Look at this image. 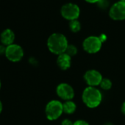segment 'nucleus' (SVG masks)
I'll use <instances>...</instances> for the list:
<instances>
[{
	"label": "nucleus",
	"instance_id": "f257e3e1",
	"mask_svg": "<svg viewBox=\"0 0 125 125\" xmlns=\"http://www.w3.org/2000/svg\"><path fill=\"white\" fill-rule=\"evenodd\" d=\"M68 40L66 37L61 33H53L47 40V46L49 50L55 54L65 53L68 46Z\"/></svg>",
	"mask_w": 125,
	"mask_h": 125
},
{
	"label": "nucleus",
	"instance_id": "f03ea898",
	"mask_svg": "<svg viewBox=\"0 0 125 125\" xmlns=\"http://www.w3.org/2000/svg\"><path fill=\"white\" fill-rule=\"evenodd\" d=\"M83 101L89 108H95L98 107L102 100L101 91L95 87H87L82 95Z\"/></svg>",
	"mask_w": 125,
	"mask_h": 125
},
{
	"label": "nucleus",
	"instance_id": "7ed1b4c3",
	"mask_svg": "<svg viewBox=\"0 0 125 125\" xmlns=\"http://www.w3.org/2000/svg\"><path fill=\"white\" fill-rule=\"evenodd\" d=\"M63 113L62 103L58 100H52L47 103L45 108V114L48 120H57Z\"/></svg>",
	"mask_w": 125,
	"mask_h": 125
},
{
	"label": "nucleus",
	"instance_id": "20e7f679",
	"mask_svg": "<svg viewBox=\"0 0 125 125\" xmlns=\"http://www.w3.org/2000/svg\"><path fill=\"white\" fill-rule=\"evenodd\" d=\"M60 13L65 19L71 21L78 19L80 14V10L77 5L74 3H67L62 6Z\"/></svg>",
	"mask_w": 125,
	"mask_h": 125
},
{
	"label": "nucleus",
	"instance_id": "39448f33",
	"mask_svg": "<svg viewBox=\"0 0 125 125\" xmlns=\"http://www.w3.org/2000/svg\"><path fill=\"white\" fill-rule=\"evenodd\" d=\"M102 46V42L99 37L97 36H89L86 38L83 43L84 50L89 54H95L98 52Z\"/></svg>",
	"mask_w": 125,
	"mask_h": 125
},
{
	"label": "nucleus",
	"instance_id": "423d86ee",
	"mask_svg": "<svg viewBox=\"0 0 125 125\" xmlns=\"http://www.w3.org/2000/svg\"><path fill=\"white\" fill-rule=\"evenodd\" d=\"M5 56L11 62H19L24 57V50L19 45L13 43L6 47Z\"/></svg>",
	"mask_w": 125,
	"mask_h": 125
},
{
	"label": "nucleus",
	"instance_id": "0eeeda50",
	"mask_svg": "<svg viewBox=\"0 0 125 125\" xmlns=\"http://www.w3.org/2000/svg\"><path fill=\"white\" fill-rule=\"evenodd\" d=\"M110 17L115 21L125 19V2L118 1L114 3L109 10Z\"/></svg>",
	"mask_w": 125,
	"mask_h": 125
},
{
	"label": "nucleus",
	"instance_id": "6e6552de",
	"mask_svg": "<svg viewBox=\"0 0 125 125\" xmlns=\"http://www.w3.org/2000/svg\"><path fill=\"white\" fill-rule=\"evenodd\" d=\"M57 96L65 101L72 100L74 96V91L73 88L68 83H62L57 85L56 88Z\"/></svg>",
	"mask_w": 125,
	"mask_h": 125
},
{
	"label": "nucleus",
	"instance_id": "1a4fd4ad",
	"mask_svg": "<svg viewBox=\"0 0 125 125\" xmlns=\"http://www.w3.org/2000/svg\"><path fill=\"white\" fill-rule=\"evenodd\" d=\"M103 77L101 73L96 70L91 69L87 71L84 74V80L88 86L95 87L99 85Z\"/></svg>",
	"mask_w": 125,
	"mask_h": 125
},
{
	"label": "nucleus",
	"instance_id": "9d476101",
	"mask_svg": "<svg viewBox=\"0 0 125 125\" xmlns=\"http://www.w3.org/2000/svg\"><path fill=\"white\" fill-rule=\"evenodd\" d=\"M57 64L62 70H67L71 67L72 57L66 53L59 54L57 59Z\"/></svg>",
	"mask_w": 125,
	"mask_h": 125
},
{
	"label": "nucleus",
	"instance_id": "9b49d317",
	"mask_svg": "<svg viewBox=\"0 0 125 125\" xmlns=\"http://www.w3.org/2000/svg\"><path fill=\"white\" fill-rule=\"evenodd\" d=\"M0 38H1V42L4 46H8L13 43L15 40V34L11 30L7 29L2 32Z\"/></svg>",
	"mask_w": 125,
	"mask_h": 125
},
{
	"label": "nucleus",
	"instance_id": "f8f14e48",
	"mask_svg": "<svg viewBox=\"0 0 125 125\" xmlns=\"http://www.w3.org/2000/svg\"><path fill=\"white\" fill-rule=\"evenodd\" d=\"M62 108H63V113L66 114H73L77 109L76 104L72 101H66L64 103H62Z\"/></svg>",
	"mask_w": 125,
	"mask_h": 125
},
{
	"label": "nucleus",
	"instance_id": "ddd939ff",
	"mask_svg": "<svg viewBox=\"0 0 125 125\" xmlns=\"http://www.w3.org/2000/svg\"><path fill=\"white\" fill-rule=\"evenodd\" d=\"M69 28H70V30L72 32H78L81 29V24L77 19L71 21L69 22Z\"/></svg>",
	"mask_w": 125,
	"mask_h": 125
},
{
	"label": "nucleus",
	"instance_id": "4468645a",
	"mask_svg": "<svg viewBox=\"0 0 125 125\" xmlns=\"http://www.w3.org/2000/svg\"><path fill=\"white\" fill-rule=\"evenodd\" d=\"M99 85L102 89H103L104 91H108L112 87V82L110 81V80H109L107 78H103Z\"/></svg>",
	"mask_w": 125,
	"mask_h": 125
},
{
	"label": "nucleus",
	"instance_id": "2eb2a0df",
	"mask_svg": "<svg viewBox=\"0 0 125 125\" xmlns=\"http://www.w3.org/2000/svg\"><path fill=\"white\" fill-rule=\"evenodd\" d=\"M65 53L69 55L71 57L73 56H75L77 53V48L73 44H69Z\"/></svg>",
	"mask_w": 125,
	"mask_h": 125
},
{
	"label": "nucleus",
	"instance_id": "dca6fc26",
	"mask_svg": "<svg viewBox=\"0 0 125 125\" xmlns=\"http://www.w3.org/2000/svg\"><path fill=\"white\" fill-rule=\"evenodd\" d=\"M97 5L99 8L102 10H105L106 8L109 7L110 2H109V0H99L97 2Z\"/></svg>",
	"mask_w": 125,
	"mask_h": 125
},
{
	"label": "nucleus",
	"instance_id": "f3484780",
	"mask_svg": "<svg viewBox=\"0 0 125 125\" xmlns=\"http://www.w3.org/2000/svg\"><path fill=\"white\" fill-rule=\"evenodd\" d=\"M74 125H89V124L85 120H77L74 122Z\"/></svg>",
	"mask_w": 125,
	"mask_h": 125
},
{
	"label": "nucleus",
	"instance_id": "a211bd4d",
	"mask_svg": "<svg viewBox=\"0 0 125 125\" xmlns=\"http://www.w3.org/2000/svg\"><path fill=\"white\" fill-rule=\"evenodd\" d=\"M61 125H74V122H72L69 119H64L62 121Z\"/></svg>",
	"mask_w": 125,
	"mask_h": 125
},
{
	"label": "nucleus",
	"instance_id": "6ab92c4d",
	"mask_svg": "<svg viewBox=\"0 0 125 125\" xmlns=\"http://www.w3.org/2000/svg\"><path fill=\"white\" fill-rule=\"evenodd\" d=\"M5 51H6V47L3 45H0V55H2L3 54H5Z\"/></svg>",
	"mask_w": 125,
	"mask_h": 125
},
{
	"label": "nucleus",
	"instance_id": "aec40b11",
	"mask_svg": "<svg viewBox=\"0 0 125 125\" xmlns=\"http://www.w3.org/2000/svg\"><path fill=\"white\" fill-rule=\"evenodd\" d=\"M121 113L125 115V101L123 102L122 105H121Z\"/></svg>",
	"mask_w": 125,
	"mask_h": 125
},
{
	"label": "nucleus",
	"instance_id": "412c9836",
	"mask_svg": "<svg viewBox=\"0 0 125 125\" xmlns=\"http://www.w3.org/2000/svg\"><path fill=\"white\" fill-rule=\"evenodd\" d=\"M85 1L91 4H95V3H97L99 0H85Z\"/></svg>",
	"mask_w": 125,
	"mask_h": 125
},
{
	"label": "nucleus",
	"instance_id": "4be33fe9",
	"mask_svg": "<svg viewBox=\"0 0 125 125\" xmlns=\"http://www.w3.org/2000/svg\"><path fill=\"white\" fill-rule=\"evenodd\" d=\"M99 38H100V40L102 41V42L103 43V42L107 39V37H106V35H105L102 34V35H101L99 36Z\"/></svg>",
	"mask_w": 125,
	"mask_h": 125
},
{
	"label": "nucleus",
	"instance_id": "5701e85b",
	"mask_svg": "<svg viewBox=\"0 0 125 125\" xmlns=\"http://www.w3.org/2000/svg\"><path fill=\"white\" fill-rule=\"evenodd\" d=\"M2 103L0 101V113H2Z\"/></svg>",
	"mask_w": 125,
	"mask_h": 125
},
{
	"label": "nucleus",
	"instance_id": "b1692460",
	"mask_svg": "<svg viewBox=\"0 0 125 125\" xmlns=\"http://www.w3.org/2000/svg\"><path fill=\"white\" fill-rule=\"evenodd\" d=\"M102 125H114V124L113 123H111V122H106V123H104Z\"/></svg>",
	"mask_w": 125,
	"mask_h": 125
},
{
	"label": "nucleus",
	"instance_id": "393cba45",
	"mask_svg": "<svg viewBox=\"0 0 125 125\" xmlns=\"http://www.w3.org/2000/svg\"><path fill=\"white\" fill-rule=\"evenodd\" d=\"M1 87H2V83H1V80H0V89H1Z\"/></svg>",
	"mask_w": 125,
	"mask_h": 125
},
{
	"label": "nucleus",
	"instance_id": "a878e982",
	"mask_svg": "<svg viewBox=\"0 0 125 125\" xmlns=\"http://www.w3.org/2000/svg\"><path fill=\"white\" fill-rule=\"evenodd\" d=\"M119 1H121V2H125V0H119Z\"/></svg>",
	"mask_w": 125,
	"mask_h": 125
}]
</instances>
